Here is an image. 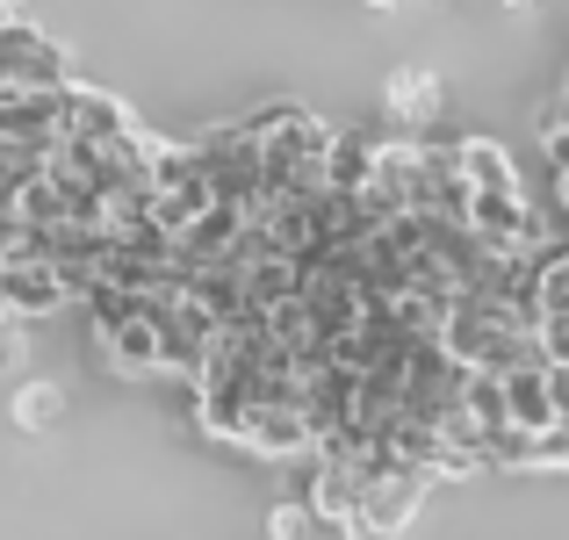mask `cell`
Here are the masks:
<instances>
[{
    "label": "cell",
    "mask_w": 569,
    "mask_h": 540,
    "mask_svg": "<svg viewBox=\"0 0 569 540\" xmlns=\"http://www.w3.org/2000/svg\"><path fill=\"white\" fill-rule=\"evenodd\" d=\"M332 138L339 130L325 116L296 109V101H267V194L274 202H318V194H332V180H325Z\"/></svg>",
    "instance_id": "6da1fadb"
},
{
    "label": "cell",
    "mask_w": 569,
    "mask_h": 540,
    "mask_svg": "<svg viewBox=\"0 0 569 540\" xmlns=\"http://www.w3.org/2000/svg\"><path fill=\"white\" fill-rule=\"evenodd\" d=\"M418 180H426V144L411 138H389L376 152V173H368L361 202L376 223H397V217H418Z\"/></svg>",
    "instance_id": "7a4b0ae2"
},
{
    "label": "cell",
    "mask_w": 569,
    "mask_h": 540,
    "mask_svg": "<svg viewBox=\"0 0 569 540\" xmlns=\"http://www.w3.org/2000/svg\"><path fill=\"white\" fill-rule=\"evenodd\" d=\"M231 447L252 461H303V454H318V432H310V418L296 403H252Z\"/></svg>",
    "instance_id": "3957f363"
},
{
    "label": "cell",
    "mask_w": 569,
    "mask_h": 540,
    "mask_svg": "<svg viewBox=\"0 0 569 540\" xmlns=\"http://www.w3.org/2000/svg\"><path fill=\"white\" fill-rule=\"evenodd\" d=\"M66 274H58L51 252H22V260H0V310L8 318H51V310H66Z\"/></svg>",
    "instance_id": "277c9868"
},
{
    "label": "cell",
    "mask_w": 569,
    "mask_h": 540,
    "mask_svg": "<svg viewBox=\"0 0 569 540\" xmlns=\"http://www.w3.org/2000/svg\"><path fill=\"white\" fill-rule=\"evenodd\" d=\"M0 87H72L66 51L37 22H22V14L0 29Z\"/></svg>",
    "instance_id": "5b68a950"
},
{
    "label": "cell",
    "mask_w": 569,
    "mask_h": 540,
    "mask_svg": "<svg viewBox=\"0 0 569 540\" xmlns=\"http://www.w3.org/2000/svg\"><path fill=\"white\" fill-rule=\"evenodd\" d=\"M58 109H66V138H87V144H116V138H130V116H123V101L116 94H101V87H66L58 94Z\"/></svg>",
    "instance_id": "8992f818"
},
{
    "label": "cell",
    "mask_w": 569,
    "mask_h": 540,
    "mask_svg": "<svg viewBox=\"0 0 569 540\" xmlns=\"http://www.w3.org/2000/svg\"><path fill=\"white\" fill-rule=\"evenodd\" d=\"M426 469H389L382 483H368V504H361V527H382V533H403L411 512L426 504Z\"/></svg>",
    "instance_id": "52a82bcc"
},
{
    "label": "cell",
    "mask_w": 569,
    "mask_h": 540,
    "mask_svg": "<svg viewBox=\"0 0 569 540\" xmlns=\"http://www.w3.org/2000/svg\"><path fill=\"white\" fill-rule=\"evenodd\" d=\"M310 504H318V519H325V527H339V533H347V527H361L368 483L347 469V461H332V454H325V461H318V483H310Z\"/></svg>",
    "instance_id": "ba28073f"
},
{
    "label": "cell",
    "mask_w": 569,
    "mask_h": 540,
    "mask_svg": "<svg viewBox=\"0 0 569 540\" xmlns=\"http://www.w3.org/2000/svg\"><path fill=\"white\" fill-rule=\"evenodd\" d=\"M505 411H512V432H556L562 426L556 389H548V360H541V368L505 374Z\"/></svg>",
    "instance_id": "9c48e42d"
},
{
    "label": "cell",
    "mask_w": 569,
    "mask_h": 540,
    "mask_svg": "<svg viewBox=\"0 0 569 540\" xmlns=\"http://www.w3.org/2000/svg\"><path fill=\"white\" fill-rule=\"evenodd\" d=\"M376 152H382V138H368V130H339V138H332V159H325L332 194H361L368 173H376Z\"/></svg>",
    "instance_id": "30bf717a"
},
{
    "label": "cell",
    "mask_w": 569,
    "mask_h": 540,
    "mask_svg": "<svg viewBox=\"0 0 569 540\" xmlns=\"http://www.w3.org/2000/svg\"><path fill=\"white\" fill-rule=\"evenodd\" d=\"M461 167H469V188L476 194H527V188H519L512 152L490 144V138H461Z\"/></svg>",
    "instance_id": "8fae6325"
},
{
    "label": "cell",
    "mask_w": 569,
    "mask_h": 540,
    "mask_svg": "<svg viewBox=\"0 0 569 540\" xmlns=\"http://www.w3.org/2000/svg\"><path fill=\"white\" fill-rule=\"evenodd\" d=\"M303 296V267L296 260H274V252H260V260L246 267V303L252 310H281Z\"/></svg>",
    "instance_id": "7c38bea8"
},
{
    "label": "cell",
    "mask_w": 569,
    "mask_h": 540,
    "mask_svg": "<svg viewBox=\"0 0 569 540\" xmlns=\"http://www.w3.org/2000/svg\"><path fill=\"white\" fill-rule=\"evenodd\" d=\"M440 109H447L440 72H397V80H389V116H397V123H432Z\"/></svg>",
    "instance_id": "4fadbf2b"
},
{
    "label": "cell",
    "mask_w": 569,
    "mask_h": 540,
    "mask_svg": "<svg viewBox=\"0 0 569 540\" xmlns=\"http://www.w3.org/2000/svg\"><path fill=\"white\" fill-rule=\"evenodd\" d=\"M14 223H29V231H51V223H66V188H58L51 173L22 180V188H14Z\"/></svg>",
    "instance_id": "5bb4252c"
},
{
    "label": "cell",
    "mask_w": 569,
    "mask_h": 540,
    "mask_svg": "<svg viewBox=\"0 0 569 540\" xmlns=\"http://www.w3.org/2000/svg\"><path fill=\"white\" fill-rule=\"evenodd\" d=\"M58 418H66V389L58 382H22L14 389V426L22 432H51Z\"/></svg>",
    "instance_id": "9a60e30c"
},
{
    "label": "cell",
    "mask_w": 569,
    "mask_h": 540,
    "mask_svg": "<svg viewBox=\"0 0 569 540\" xmlns=\"http://www.w3.org/2000/svg\"><path fill=\"white\" fill-rule=\"evenodd\" d=\"M541 152H548V167H556V173H569V101L562 94L541 109Z\"/></svg>",
    "instance_id": "2e32d148"
},
{
    "label": "cell",
    "mask_w": 569,
    "mask_h": 540,
    "mask_svg": "<svg viewBox=\"0 0 569 540\" xmlns=\"http://www.w3.org/2000/svg\"><path fill=\"white\" fill-rule=\"evenodd\" d=\"M310 533H318V504L281 498V504H274V519H267V540H310Z\"/></svg>",
    "instance_id": "e0dca14e"
},
{
    "label": "cell",
    "mask_w": 569,
    "mask_h": 540,
    "mask_svg": "<svg viewBox=\"0 0 569 540\" xmlns=\"http://www.w3.org/2000/svg\"><path fill=\"white\" fill-rule=\"evenodd\" d=\"M22 324H29V318H0V374L22 368Z\"/></svg>",
    "instance_id": "ac0fdd59"
},
{
    "label": "cell",
    "mask_w": 569,
    "mask_h": 540,
    "mask_svg": "<svg viewBox=\"0 0 569 540\" xmlns=\"http://www.w3.org/2000/svg\"><path fill=\"white\" fill-rule=\"evenodd\" d=\"M347 540H397V533H382V527H347Z\"/></svg>",
    "instance_id": "d6986e66"
},
{
    "label": "cell",
    "mask_w": 569,
    "mask_h": 540,
    "mask_svg": "<svg viewBox=\"0 0 569 540\" xmlns=\"http://www.w3.org/2000/svg\"><path fill=\"white\" fill-rule=\"evenodd\" d=\"M505 8H519V14H527V8H541V0H505Z\"/></svg>",
    "instance_id": "ffe728a7"
},
{
    "label": "cell",
    "mask_w": 569,
    "mask_h": 540,
    "mask_svg": "<svg viewBox=\"0 0 569 540\" xmlns=\"http://www.w3.org/2000/svg\"><path fill=\"white\" fill-rule=\"evenodd\" d=\"M562 101H569V80H562Z\"/></svg>",
    "instance_id": "44dd1931"
}]
</instances>
